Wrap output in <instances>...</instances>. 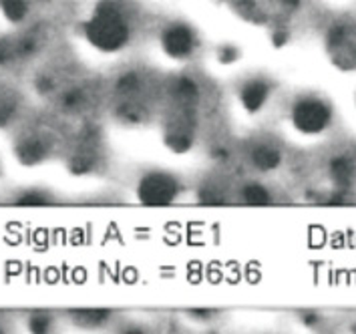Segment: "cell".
Here are the masks:
<instances>
[{"instance_id": "cell-1", "label": "cell", "mask_w": 356, "mask_h": 334, "mask_svg": "<svg viewBox=\"0 0 356 334\" xmlns=\"http://www.w3.org/2000/svg\"><path fill=\"white\" fill-rule=\"evenodd\" d=\"M131 29L117 0H103L85 24V37L99 51L115 53L125 47Z\"/></svg>"}, {"instance_id": "cell-2", "label": "cell", "mask_w": 356, "mask_h": 334, "mask_svg": "<svg viewBox=\"0 0 356 334\" xmlns=\"http://www.w3.org/2000/svg\"><path fill=\"white\" fill-rule=\"evenodd\" d=\"M330 107L314 97H308V99H302L294 105V111H292V123L294 127L306 133V135H318L322 131L330 125Z\"/></svg>"}, {"instance_id": "cell-3", "label": "cell", "mask_w": 356, "mask_h": 334, "mask_svg": "<svg viewBox=\"0 0 356 334\" xmlns=\"http://www.w3.org/2000/svg\"><path fill=\"white\" fill-rule=\"evenodd\" d=\"M177 191H179L177 182L171 175H168V173H151L137 187L139 200L145 202V204L155 205L173 202Z\"/></svg>"}, {"instance_id": "cell-4", "label": "cell", "mask_w": 356, "mask_h": 334, "mask_svg": "<svg viewBox=\"0 0 356 334\" xmlns=\"http://www.w3.org/2000/svg\"><path fill=\"white\" fill-rule=\"evenodd\" d=\"M197 45V38L195 33L189 29L188 24H171L168 31L163 33V49L169 56H175V58H184L193 53Z\"/></svg>"}, {"instance_id": "cell-5", "label": "cell", "mask_w": 356, "mask_h": 334, "mask_svg": "<svg viewBox=\"0 0 356 334\" xmlns=\"http://www.w3.org/2000/svg\"><path fill=\"white\" fill-rule=\"evenodd\" d=\"M270 95V87L264 81H252L242 89V103L248 111H258Z\"/></svg>"}, {"instance_id": "cell-6", "label": "cell", "mask_w": 356, "mask_h": 334, "mask_svg": "<svg viewBox=\"0 0 356 334\" xmlns=\"http://www.w3.org/2000/svg\"><path fill=\"white\" fill-rule=\"evenodd\" d=\"M0 8L10 22H20L29 15V2L26 0H0Z\"/></svg>"}, {"instance_id": "cell-7", "label": "cell", "mask_w": 356, "mask_h": 334, "mask_svg": "<svg viewBox=\"0 0 356 334\" xmlns=\"http://www.w3.org/2000/svg\"><path fill=\"white\" fill-rule=\"evenodd\" d=\"M252 159L260 169H274V167L280 166V153L274 148H268V145L254 149Z\"/></svg>"}, {"instance_id": "cell-8", "label": "cell", "mask_w": 356, "mask_h": 334, "mask_svg": "<svg viewBox=\"0 0 356 334\" xmlns=\"http://www.w3.org/2000/svg\"><path fill=\"white\" fill-rule=\"evenodd\" d=\"M330 171H332V177L337 180L338 184L346 186L355 177V164L350 159H346V157H338V159L332 161Z\"/></svg>"}, {"instance_id": "cell-9", "label": "cell", "mask_w": 356, "mask_h": 334, "mask_svg": "<svg viewBox=\"0 0 356 334\" xmlns=\"http://www.w3.org/2000/svg\"><path fill=\"white\" fill-rule=\"evenodd\" d=\"M19 155L24 164H37V161L42 159V155H44V148H42V143L37 141V139H29V141H24L20 145Z\"/></svg>"}, {"instance_id": "cell-10", "label": "cell", "mask_w": 356, "mask_h": 334, "mask_svg": "<svg viewBox=\"0 0 356 334\" xmlns=\"http://www.w3.org/2000/svg\"><path fill=\"white\" fill-rule=\"evenodd\" d=\"M244 200L248 204L262 205L268 204L272 198H270V191L264 186H260V184H250V186L244 187Z\"/></svg>"}, {"instance_id": "cell-11", "label": "cell", "mask_w": 356, "mask_h": 334, "mask_svg": "<svg viewBox=\"0 0 356 334\" xmlns=\"http://www.w3.org/2000/svg\"><path fill=\"white\" fill-rule=\"evenodd\" d=\"M17 202L24 205H38V204H47V202H49V198H47L44 193H38V191H29V193H22Z\"/></svg>"}, {"instance_id": "cell-12", "label": "cell", "mask_w": 356, "mask_h": 334, "mask_svg": "<svg viewBox=\"0 0 356 334\" xmlns=\"http://www.w3.org/2000/svg\"><path fill=\"white\" fill-rule=\"evenodd\" d=\"M49 326H51V318L47 315H37L31 320V328H33V331H40V333H42V331H47Z\"/></svg>"}]
</instances>
